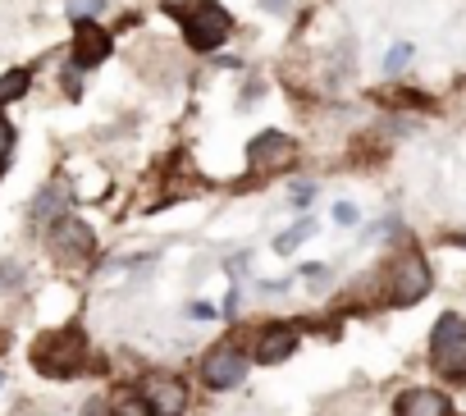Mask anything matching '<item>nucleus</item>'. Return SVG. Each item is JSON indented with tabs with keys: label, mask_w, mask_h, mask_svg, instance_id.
<instances>
[{
	"label": "nucleus",
	"mask_w": 466,
	"mask_h": 416,
	"mask_svg": "<svg viewBox=\"0 0 466 416\" xmlns=\"http://www.w3.org/2000/svg\"><path fill=\"white\" fill-rule=\"evenodd\" d=\"M33 366L51 380H69V375H83L87 366V334L78 325L69 330H56V334H42L33 343Z\"/></svg>",
	"instance_id": "1"
},
{
	"label": "nucleus",
	"mask_w": 466,
	"mask_h": 416,
	"mask_svg": "<svg viewBox=\"0 0 466 416\" xmlns=\"http://www.w3.org/2000/svg\"><path fill=\"white\" fill-rule=\"evenodd\" d=\"M174 15L183 19V37L192 51H215L224 46V37L233 33V19L224 5H215V0H192V5H174Z\"/></svg>",
	"instance_id": "2"
},
{
	"label": "nucleus",
	"mask_w": 466,
	"mask_h": 416,
	"mask_svg": "<svg viewBox=\"0 0 466 416\" xmlns=\"http://www.w3.org/2000/svg\"><path fill=\"white\" fill-rule=\"evenodd\" d=\"M430 361L448 375V380H457L461 375V366H466V320L461 316H439V325H434V334H430Z\"/></svg>",
	"instance_id": "3"
},
{
	"label": "nucleus",
	"mask_w": 466,
	"mask_h": 416,
	"mask_svg": "<svg viewBox=\"0 0 466 416\" xmlns=\"http://www.w3.org/2000/svg\"><path fill=\"white\" fill-rule=\"evenodd\" d=\"M430 284H434L430 266H425L416 252H407V257H398L393 270H389V302H393V307H416V302L430 293Z\"/></svg>",
	"instance_id": "4"
},
{
	"label": "nucleus",
	"mask_w": 466,
	"mask_h": 416,
	"mask_svg": "<svg viewBox=\"0 0 466 416\" xmlns=\"http://www.w3.org/2000/svg\"><path fill=\"white\" fill-rule=\"evenodd\" d=\"M248 370H252L248 352L233 348V343H215V348L201 357V380H206L210 389H233V384H243Z\"/></svg>",
	"instance_id": "5"
},
{
	"label": "nucleus",
	"mask_w": 466,
	"mask_h": 416,
	"mask_svg": "<svg viewBox=\"0 0 466 416\" xmlns=\"http://www.w3.org/2000/svg\"><path fill=\"white\" fill-rule=\"evenodd\" d=\"M51 252H56L65 266H83V261L96 252L92 225H83V220H74V216H60L56 229H51Z\"/></svg>",
	"instance_id": "6"
},
{
	"label": "nucleus",
	"mask_w": 466,
	"mask_h": 416,
	"mask_svg": "<svg viewBox=\"0 0 466 416\" xmlns=\"http://www.w3.org/2000/svg\"><path fill=\"white\" fill-rule=\"evenodd\" d=\"M142 393H147V402H151L156 416H183V407H187V384L178 375H165V370L147 375L142 380Z\"/></svg>",
	"instance_id": "7"
},
{
	"label": "nucleus",
	"mask_w": 466,
	"mask_h": 416,
	"mask_svg": "<svg viewBox=\"0 0 466 416\" xmlns=\"http://www.w3.org/2000/svg\"><path fill=\"white\" fill-rule=\"evenodd\" d=\"M293 348H298V325H266V330L257 334L252 361H257V366H275V361H289Z\"/></svg>",
	"instance_id": "8"
},
{
	"label": "nucleus",
	"mask_w": 466,
	"mask_h": 416,
	"mask_svg": "<svg viewBox=\"0 0 466 416\" xmlns=\"http://www.w3.org/2000/svg\"><path fill=\"white\" fill-rule=\"evenodd\" d=\"M248 160H252L257 174L284 169V165L293 160V137H284V133H261V137L248 147Z\"/></svg>",
	"instance_id": "9"
},
{
	"label": "nucleus",
	"mask_w": 466,
	"mask_h": 416,
	"mask_svg": "<svg viewBox=\"0 0 466 416\" xmlns=\"http://www.w3.org/2000/svg\"><path fill=\"white\" fill-rule=\"evenodd\" d=\"M398 416H452V402L439 393V389H407L398 402H393Z\"/></svg>",
	"instance_id": "10"
},
{
	"label": "nucleus",
	"mask_w": 466,
	"mask_h": 416,
	"mask_svg": "<svg viewBox=\"0 0 466 416\" xmlns=\"http://www.w3.org/2000/svg\"><path fill=\"white\" fill-rule=\"evenodd\" d=\"M110 56V37L87 19V24H78V37H74V65L78 69H92V65H101Z\"/></svg>",
	"instance_id": "11"
},
{
	"label": "nucleus",
	"mask_w": 466,
	"mask_h": 416,
	"mask_svg": "<svg viewBox=\"0 0 466 416\" xmlns=\"http://www.w3.org/2000/svg\"><path fill=\"white\" fill-rule=\"evenodd\" d=\"M60 216H69V188L51 183V188L33 201V220H60Z\"/></svg>",
	"instance_id": "12"
},
{
	"label": "nucleus",
	"mask_w": 466,
	"mask_h": 416,
	"mask_svg": "<svg viewBox=\"0 0 466 416\" xmlns=\"http://www.w3.org/2000/svg\"><path fill=\"white\" fill-rule=\"evenodd\" d=\"M110 416H156V411H151V402H147L142 389H119L110 398Z\"/></svg>",
	"instance_id": "13"
},
{
	"label": "nucleus",
	"mask_w": 466,
	"mask_h": 416,
	"mask_svg": "<svg viewBox=\"0 0 466 416\" xmlns=\"http://www.w3.org/2000/svg\"><path fill=\"white\" fill-rule=\"evenodd\" d=\"M311 234H316V220H302V225H293L289 234H279V238H275V252H279V257H289V252H298Z\"/></svg>",
	"instance_id": "14"
},
{
	"label": "nucleus",
	"mask_w": 466,
	"mask_h": 416,
	"mask_svg": "<svg viewBox=\"0 0 466 416\" xmlns=\"http://www.w3.org/2000/svg\"><path fill=\"white\" fill-rule=\"evenodd\" d=\"M24 92H28V74H24V69H15V74L0 78V106H5V101H19Z\"/></svg>",
	"instance_id": "15"
},
{
	"label": "nucleus",
	"mask_w": 466,
	"mask_h": 416,
	"mask_svg": "<svg viewBox=\"0 0 466 416\" xmlns=\"http://www.w3.org/2000/svg\"><path fill=\"white\" fill-rule=\"evenodd\" d=\"M407 60H411V46H407V42H398V46L384 56V74H389V78H393V74H402V69H407Z\"/></svg>",
	"instance_id": "16"
},
{
	"label": "nucleus",
	"mask_w": 466,
	"mask_h": 416,
	"mask_svg": "<svg viewBox=\"0 0 466 416\" xmlns=\"http://www.w3.org/2000/svg\"><path fill=\"white\" fill-rule=\"evenodd\" d=\"M96 10H101V0H69V19H78V24H87Z\"/></svg>",
	"instance_id": "17"
},
{
	"label": "nucleus",
	"mask_w": 466,
	"mask_h": 416,
	"mask_svg": "<svg viewBox=\"0 0 466 416\" xmlns=\"http://www.w3.org/2000/svg\"><path fill=\"white\" fill-rule=\"evenodd\" d=\"M15 151V128L5 124V119H0V165H5V156Z\"/></svg>",
	"instance_id": "18"
},
{
	"label": "nucleus",
	"mask_w": 466,
	"mask_h": 416,
	"mask_svg": "<svg viewBox=\"0 0 466 416\" xmlns=\"http://www.w3.org/2000/svg\"><path fill=\"white\" fill-rule=\"evenodd\" d=\"M334 220H339V225H357V206H352V201H339V206H334Z\"/></svg>",
	"instance_id": "19"
},
{
	"label": "nucleus",
	"mask_w": 466,
	"mask_h": 416,
	"mask_svg": "<svg viewBox=\"0 0 466 416\" xmlns=\"http://www.w3.org/2000/svg\"><path fill=\"white\" fill-rule=\"evenodd\" d=\"M311 197H316V188H311V183H298V192H293V201H298V206H307Z\"/></svg>",
	"instance_id": "20"
},
{
	"label": "nucleus",
	"mask_w": 466,
	"mask_h": 416,
	"mask_svg": "<svg viewBox=\"0 0 466 416\" xmlns=\"http://www.w3.org/2000/svg\"><path fill=\"white\" fill-rule=\"evenodd\" d=\"M83 416H110V407H106V402H101V398H92V402H87V411H83Z\"/></svg>",
	"instance_id": "21"
},
{
	"label": "nucleus",
	"mask_w": 466,
	"mask_h": 416,
	"mask_svg": "<svg viewBox=\"0 0 466 416\" xmlns=\"http://www.w3.org/2000/svg\"><path fill=\"white\" fill-rule=\"evenodd\" d=\"M261 5H266L270 15H284V10H289V0H261Z\"/></svg>",
	"instance_id": "22"
},
{
	"label": "nucleus",
	"mask_w": 466,
	"mask_h": 416,
	"mask_svg": "<svg viewBox=\"0 0 466 416\" xmlns=\"http://www.w3.org/2000/svg\"><path fill=\"white\" fill-rule=\"evenodd\" d=\"M457 380H461V384H466V366H461V375H457Z\"/></svg>",
	"instance_id": "23"
}]
</instances>
